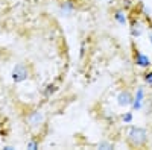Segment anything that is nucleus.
<instances>
[{
  "mask_svg": "<svg viewBox=\"0 0 152 150\" xmlns=\"http://www.w3.org/2000/svg\"><path fill=\"white\" fill-rule=\"evenodd\" d=\"M143 82H145L146 85L152 86V70H149V71H146V73L143 74Z\"/></svg>",
  "mask_w": 152,
  "mask_h": 150,
  "instance_id": "f8f14e48",
  "label": "nucleus"
},
{
  "mask_svg": "<svg viewBox=\"0 0 152 150\" xmlns=\"http://www.w3.org/2000/svg\"><path fill=\"white\" fill-rule=\"evenodd\" d=\"M132 100H134V96L131 94L129 90H122L119 94H117V103L119 106H131L132 103Z\"/></svg>",
  "mask_w": 152,
  "mask_h": 150,
  "instance_id": "6e6552de",
  "label": "nucleus"
},
{
  "mask_svg": "<svg viewBox=\"0 0 152 150\" xmlns=\"http://www.w3.org/2000/svg\"><path fill=\"white\" fill-rule=\"evenodd\" d=\"M134 120V114H132V111H128V112H123L122 114V121L125 124H131Z\"/></svg>",
  "mask_w": 152,
  "mask_h": 150,
  "instance_id": "9b49d317",
  "label": "nucleus"
},
{
  "mask_svg": "<svg viewBox=\"0 0 152 150\" xmlns=\"http://www.w3.org/2000/svg\"><path fill=\"white\" fill-rule=\"evenodd\" d=\"M122 3H123V9L132 8V0H122Z\"/></svg>",
  "mask_w": 152,
  "mask_h": 150,
  "instance_id": "2eb2a0df",
  "label": "nucleus"
},
{
  "mask_svg": "<svg viewBox=\"0 0 152 150\" xmlns=\"http://www.w3.org/2000/svg\"><path fill=\"white\" fill-rule=\"evenodd\" d=\"M132 58H134V64L140 68H149L152 65L151 58L148 55H145L143 52H140L138 49H134V56Z\"/></svg>",
  "mask_w": 152,
  "mask_h": 150,
  "instance_id": "20e7f679",
  "label": "nucleus"
},
{
  "mask_svg": "<svg viewBox=\"0 0 152 150\" xmlns=\"http://www.w3.org/2000/svg\"><path fill=\"white\" fill-rule=\"evenodd\" d=\"M97 147L104 149V150H110V149H114V144H111L110 141H100V143H97Z\"/></svg>",
  "mask_w": 152,
  "mask_h": 150,
  "instance_id": "ddd939ff",
  "label": "nucleus"
},
{
  "mask_svg": "<svg viewBox=\"0 0 152 150\" xmlns=\"http://www.w3.org/2000/svg\"><path fill=\"white\" fill-rule=\"evenodd\" d=\"M3 149H5V150H12L14 147H12V146H3Z\"/></svg>",
  "mask_w": 152,
  "mask_h": 150,
  "instance_id": "dca6fc26",
  "label": "nucleus"
},
{
  "mask_svg": "<svg viewBox=\"0 0 152 150\" xmlns=\"http://www.w3.org/2000/svg\"><path fill=\"white\" fill-rule=\"evenodd\" d=\"M113 18L116 20L117 24H120V26H125L126 23H128V15H126V9L123 8H119L113 12Z\"/></svg>",
  "mask_w": 152,
  "mask_h": 150,
  "instance_id": "1a4fd4ad",
  "label": "nucleus"
},
{
  "mask_svg": "<svg viewBox=\"0 0 152 150\" xmlns=\"http://www.w3.org/2000/svg\"><path fill=\"white\" fill-rule=\"evenodd\" d=\"M143 100H145V88H143V86H137L135 94H134V100H132V103H131L132 112L143 109Z\"/></svg>",
  "mask_w": 152,
  "mask_h": 150,
  "instance_id": "39448f33",
  "label": "nucleus"
},
{
  "mask_svg": "<svg viewBox=\"0 0 152 150\" xmlns=\"http://www.w3.org/2000/svg\"><path fill=\"white\" fill-rule=\"evenodd\" d=\"M149 43L152 44V30H151V33H149Z\"/></svg>",
  "mask_w": 152,
  "mask_h": 150,
  "instance_id": "f3484780",
  "label": "nucleus"
},
{
  "mask_svg": "<svg viewBox=\"0 0 152 150\" xmlns=\"http://www.w3.org/2000/svg\"><path fill=\"white\" fill-rule=\"evenodd\" d=\"M11 76H12V80H14L15 83H21V82H24V80L29 79V76H31V68H29L26 64H23V62H18V64H15L14 68H12Z\"/></svg>",
  "mask_w": 152,
  "mask_h": 150,
  "instance_id": "f03ea898",
  "label": "nucleus"
},
{
  "mask_svg": "<svg viewBox=\"0 0 152 150\" xmlns=\"http://www.w3.org/2000/svg\"><path fill=\"white\" fill-rule=\"evenodd\" d=\"M56 91H58V85H56V83H47L46 88L43 90V96H44L46 99H49V97H52Z\"/></svg>",
  "mask_w": 152,
  "mask_h": 150,
  "instance_id": "9d476101",
  "label": "nucleus"
},
{
  "mask_svg": "<svg viewBox=\"0 0 152 150\" xmlns=\"http://www.w3.org/2000/svg\"><path fill=\"white\" fill-rule=\"evenodd\" d=\"M76 11V3H75V0H62V2L59 3V12H61V15H72L73 12Z\"/></svg>",
  "mask_w": 152,
  "mask_h": 150,
  "instance_id": "0eeeda50",
  "label": "nucleus"
},
{
  "mask_svg": "<svg viewBox=\"0 0 152 150\" xmlns=\"http://www.w3.org/2000/svg\"><path fill=\"white\" fill-rule=\"evenodd\" d=\"M46 121V117H44V112L40 111V109H35V111H31L28 117H26V123L28 126L32 128V129H37V128H41Z\"/></svg>",
  "mask_w": 152,
  "mask_h": 150,
  "instance_id": "7ed1b4c3",
  "label": "nucleus"
},
{
  "mask_svg": "<svg viewBox=\"0 0 152 150\" xmlns=\"http://www.w3.org/2000/svg\"><path fill=\"white\" fill-rule=\"evenodd\" d=\"M143 30H145V24L138 18H131V21H129V32H131L132 38H138V36H142Z\"/></svg>",
  "mask_w": 152,
  "mask_h": 150,
  "instance_id": "423d86ee",
  "label": "nucleus"
},
{
  "mask_svg": "<svg viewBox=\"0 0 152 150\" xmlns=\"http://www.w3.org/2000/svg\"><path fill=\"white\" fill-rule=\"evenodd\" d=\"M26 147L31 149V150H37V149H40V143H38L37 140H29L28 144H26Z\"/></svg>",
  "mask_w": 152,
  "mask_h": 150,
  "instance_id": "4468645a",
  "label": "nucleus"
},
{
  "mask_svg": "<svg viewBox=\"0 0 152 150\" xmlns=\"http://www.w3.org/2000/svg\"><path fill=\"white\" fill-rule=\"evenodd\" d=\"M149 135L145 128L140 126H129L126 130V143L131 147H145L148 144Z\"/></svg>",
  "mask_w": 152,
  "mask_h": 150,
  "instance_id": "f257e3e1",
  "label": "nucleus"
}]
</instances>
